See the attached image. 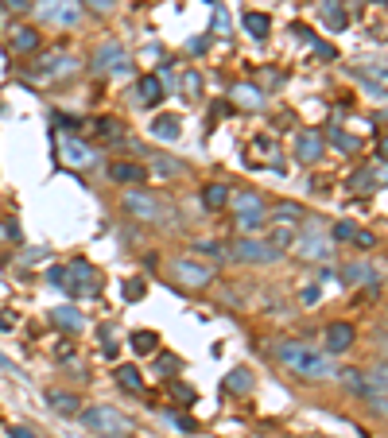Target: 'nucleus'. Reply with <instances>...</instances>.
Returning a JSON list of instances; mask_svg holds the SVG:
<instances>
[{
  "label": "nucleus",
  "instance_id": "nucleus-50",
  "mask_svg": "<svg viewBox=\"0 0 388 438\" xmlns=\"http://www.w3.org/2000/svg\"><path fill=\"white\" fill-rule=\"evenodd\" d=\"M303 302H319V287H303Z\"/></svg>",
  "mask_w": 388,
  "mask_h": 438
},
{
  "label": "nucleus",
  "instance_id": "nucleus-17",
  "mask_svg": "<svg viewBox=\"0 0 388 438\" xmlns=\"http://www.w3.org/2000/svg\"><path fill=\"white\" fill-rule=\"evenodd\" d=\"M109 179L121 183V186H136V183H144V179H148V171L140 163H132V159H121V163L109 167Z\"/></svg>",
  "mask_w": 388,
  "mask_h": 438
},
{
  "label": "nucleus",
  "instance_id": "nucleus-44",
  "mask_svg": "<svg viewBox=\"0 0 388 438\" xmlns=\"http://www.w3.org/2000/svg\"><path fill=\"white\" fill-rule=\"evenodd\" d=\"M213 31H218V35H225V31H229V16H225L222 8L213 12Z\"/></svg>",
  "mask_w": 388,
  "mask_h": 438
},
{
  "label": "nucleus",
  "instance_id": "nucleus-12",
  "mask_svg": "<svg viewBox=\"0 0 388 438\" xmlns=\"http://www.w3.org/2000/svg\"><path fill=\"white\" fill-rule=\"evenodd\" d=\"M94 70H116V74H128V55H125V47L105 43L101 51H94Z\"/></svg>",
  "mask_w": 388,
  "mask_h": 438
},
{
  "label": "nucleus",
  "instance_id": "nucleus-5",
  "mask_svg": "<svg viewBox=\"0 0 388 438\" xmlns=\"http://www.w3.org/2000/svg\"><path fill=\"white\" fill-rule=\"evenodd\" d=\"M125 214H132L144 225H155L164 221V202L155 194H148V190H125Z\"/></svg>",
  "mask_w": 388,
  "mask_h": 438
},
{
  "label": "nucleus",
  "instance_id": "nucleus-18",
  "mask_svg": "<svg viewBox=\"0 0 388 438\" xmlns=\"http://www.w3.org/2000/svg\"><path fill=\"white\" fill-rule=\"evenodd\" d=\"M342 283H361L377 291V268L373 264H342Z\"/></svg>",
  "mask_w": 388,
  "mask_h": 438
},
{
  "label": "nucleus",
  "instance_id": "nucleus-33",
  "mask_svg": "<svg viewBox=\"0 0 388 438\" xmlns=\"http://www.w3.org/2000/svg\"><path fill=\"white\" fill-rule=\"evenodd\" d=\"M183 369V361L171 357V353H155V376H171V372Z\"/></svg>",
  "mask_w": 388,
  "mask_h": 438
},
{
  "label": "nucleus",
  "instance_id": "nucleus-49",
  "mask_svg": "<svg viewBox=\"0 0 388 438\" xmlns=\"http://www.w3.org/2000/svg\"><path fill=\"white\" fill-rule=\"evenodd\" d=\"M8 435H12V438H35V430H28V427H12Z\"/></svg>",
  "mask_w": 388,
  "mask_h": 438
},
{
  "label": "nucleus",
  "instance_id": "nucleus-43",
  "mask_svg": "<svg viewBox=\"0 0 388 438\" xmlns=\"http://www.w3.org/2000/svg\"><path fill=\"white\" fill-rule=\"evenodd\" d=\"M358 74H361V78H369V82L377 78L380 86H388V70H380V66H373V70H358Z\"/></svg>",
  "mask_w": 388,
  "mask_h": 438
},
{
  "label": "nucleus",
  "instance_id": "nucleus-46",
  "mask_svg": "<svg viewBox=\"0 0 388 438\" xmlns=\"http://www.w3.org/2000/svg\"><path fill=\"white\" fill-rule=\"evenodd\" d=\"M4 8H8V12H28L31 0H4Z\"/></svg>",
  "mask_w": 388,
  "mask_h": 438
},
{
  "label": "nucleus",
  "instance_id": "nucleus-23",
  "mask_svg": "<svg viewBox=\"0 0 388 438\" xmlns=\"http://www.w3.org/2000/svg\"><path fill=\"white\" fill-rule=\"evenodd\" d=\"M233 101L241 109H252V113H256V109L264 105V93L256 86H249V82H241V86H233Z\"/></svg>",
  "mask_w": 388,
  "mask_h": 438
},
{
  "label": "nucleus",
  "instance_id": "nucleus-29",
  "mask_svg": "<svg viewBox=\"0 0 388 438\" xmlns=\"http://www.w3.org/2000/svg\"><path fill=\"white\" fill-rule=\"evenodd\" d=\"M225 392H233V396H249L252 392V372L249 369H233L229 376H225Z\"/></svg>",
  "mask_w": 388,
  "mask_h": 438
},
{
  "label": "nucleus",
  "instance_id": "nucleus-15",
  "mask_svg": "<svg viewBox=\"0 0 388 438\" xmlns=\"http://www.w3.org/2000/svg\"><path fill=\"white\" fill-rule=\"evenodd\" d=\"M94 140L97 144H121V140H125V120L121 117H97L94 120Z\"/></svg>",
  "mask_w": 388,
  "mask_h": 438
},
{
  "label": "nucleus",
  "instance_id": "nucleus-42",
  "mask_svg": "<svg viewBox=\"0 0 388 438\" xmlns=\"http://www.w3.org/2000/svg\"><path fill=\"white\" fill-rule=\"evenodd\" d=\"M47 280H51V287H67V268H58L55 264V268L47 272Z\"/></svg>",
  "mask_w": 388,
  "mask_h": 438
},
{
  "label": "nucleus",
  "instance_id": "nucleus-27",
  "mask_svg": "<svg viewBox=\"0 0 388 438\" xmlns=\"http://www.w3.org/2000/svg\"><path fill=\"white\" fill-rule=\"evenodd\" d=\"M12 51H19V55L39 51V31L35 28H16V31H12Z\"/></svg>",
  "mask_w": 388,
  "mask_h": 438
},
{
  "label": "nucleus",
  "instance_id": "nucleus-11",
  "mask_svg": "<svg viewBox=\"0 0 388 438\" xmlns=\"http://www.w3.org/2000/svg\"><path fill=\"white\" fill-rule=\"evenodd\" d=\"M58 156H62V163H70V167H89L97 159V152L89 144H82V140H74V136H62Z\"/></svg>",
  "mask_w": 388,
  "mask_h": 438
},
{
  "label": "nucleus",
  "instance_id": "nucleus-41",
  "mask_svg": "<svg viewBox=\"0 0 388 438\" xmlns=\"http://www.w3.org/2000/svg\"><path fill=\"white\" fill-rule=\"evenodd\" d=\"M291 241H295V237H291L288 229H276V233H272V241H268V244H272V248H276V253H283V248H288Z\"/></svg>",
  "mask_w": 388,
  "mask_h": 438
},
{
  "label": "nucleus",
  "instance_id": "nucleus-22",
  "mask_svg": "<svg viewBox=\"0 0 388 438\" xmlns=\"http://www.w3.org/2000/svg\"><path fill=\"white\" fill-rule=\"evenodd\" d=\"M319 12H322V20H326V28H330V31H342V28L349 24L346 8H342L338 0H322V4H319Z\"/></svg>",
  "mask_w": 388,
  "mask_h": 438
},
{
  "label": "nucleus",
  "instance_id": "nucleus-16",
  "mask_svg": "<svg viewBox=\"0 0 388 438\" xmlns=\"http://www.w3.org/2000/svg\"><path fill=\"white\" fill-rule=\"evenodd\" d=\"M159 101H164V82L155 78V74H144V78L136 82V105L152 109V105H159Z\"/></svg>",
  "mask_w": 388,
  "mask_h": 438
},
{
  "label": "nucleus",
  "instance_id": "nucleus-31",
  "mask_svg": "<svg viewBox=\"0 0 388 438\" xmlns=\"http://www.w3.org/2000/svg\"><path fill=\"white\" fill-rule=\"evenodd\" d=\"M349 190H353V194H369V190H373V186H377V175H373V167H361L358 175H349Z\"/></svg>",
  "mask_w": 388,
  "mask_h": 438
},
{
  "label": "nucleus",
  "instance_id": "nucleus-4",
  "mask_svg": "<svg viewBox=\"0 0 388 438\" xmlns=\"http://www.w3.org/2000/svg\"><path fill=\"white\" fill-rule=\"evenodd\" d=\"M67 291L74 295V299H94L97 291H101V275H97V268L89 260H70L67 264Z\"/></svg>",
  "mask_w": 388,
  "mask_h": 438
},
{
  "label": "nucleus",
  "instance_id": "nucleus-20",
  "mask_svg": "<svg viewBox=\"0 0 388 438\" xmlns=\"http://www.w3.org/2000/svg\"><path fill=\"white\" fill-rule=\"evenodd\" d=\"M51 322H55L58 330H70V334L86 330V318H82L74 307H58V311H51Z\"/></svg>",
  "mask_w": 388,
  "mask_h": 438
},
{
  "label": "nucleus",
  "instance_id": "nucleus-8",
  "mask_svg": "<svg viewBox=\"0 0 388 438\" xmlns=\"http://www.w3.org/2000/svg\"><path fill=\"white\" fill-rule=\"evenodd\" d=\"M171 275H175V283H186V287H210L213 283V268H206L198 260H186V256L171 260Z\"/></svg>",
  "mask_w": 388,
  "mask_h": 438
},
{
  "label": "nucleus",
  "instance_id": "nucleus-38",
  "mask_svg": "<svg viewBox=\"0 0 388 438\" xmlns=\"http://www.w3.org/2000/svg\"><path fill=\"white\" fill-rule=\"evenodd\" d=\"M155 171L167 175V179H175V175H183V163H175L171 156H155Z\"/></svg>",
  "mask_w": 388,
  "mask_h": 438
},
{
  "label": "nucleus",
  "instance_id": "nucleus-7",
  "mask_svg": "<svg viewBox=\"0 0 388 438\" xmlns=\"http://www.w3.org/2000/svg\"><path fill=\"white\" fill-rule=\"evenodd\" d=\"M229 256L241 264H272L276 260V248L268 241H256V237H237L229 244Z\"/></svg>",
  "mask_w": 388,
  "mask_h": 438
},
{
  "label": "nucleus",
  "instance_id": "nucleus-3",
  "mask_svg": "<svg viewBox=\"0 0 388 438\" xmlns=\"http://www.w3.org/2000/svg\"><path fill=\"white\" fill-rule=\"evenodd\" d=\"M82 423H86L94 435H101V438H121L128 430V419L121 415L116 408H105V403L86 408V411H82Z\"/></svg>",
  "mask_w": 388,
  "mask_h": 438
},
{
  "label": "nucleus",
  "instance_id": "nucleus-26",
  "mask_svg": "<svg viewBox=\"0 0 388 438\" xmlns=\"http://www.w3.org/2000/svg\"><path fill=\"white\" fill-rule=\"evenodd\" d=\"M338 376H342V384H346L349 392H358V396H369V399L377 396V392L369 388V376H365V372H358V369H342Z\"/></svg>",
  "mask_w": 388,
  "mask_h": 438
},
{
  "label": "nucleus",
  "instance_id": "nucleus-35",
  "mask_svg": "<svg viewBox=\"0 0 388 438\" xmlns=\"http://www.w3.org/2000/svg\"><path fill=\"white\" fill-rule=\"evenodd\" d=\"M276 221H283V225L303 221V206H295V202H280V206H276Z\"/></svg>",
  "mask_w": 388,
  "mask_h": 438
},
{
  "label": "nucleus",
  "instance_id": "nucleus-24",
  "mask_svg": "<svg viewBox=\"0 0 388 438\" xmlns=\"http://www.w3.org/2000/svg\"><path fill=\"white\" fill-rule=\"evenodd\" d=\"M241 28L249 31L252 39H268V31H272V20H268V16H264V12H245Z\"/></svg>",
  "mask_w": 388,
  "mask_h": 438
},
{
  "label": "nucleus",
  "instance_id": "nucleus-21",
  "mask_svg": "<svg viewBox=\"0 0 388 438\" xmlns=\"http://www.w3.org/2000/svg\"><path fill=\"white\" fill-rule=\"evenodd\" d=\"M128 341H132L136 357H155V353H159V334H152V330H136Z\"/></svg>",
  "mask_w": 388,
  "mask_h": 438
},
{
  "label": "nucleus",
  "instance_id": "nucleus-51",
  "mask_svg": "<svg viewBox=\"0 0 388 438\" xmlns=\"http://www.w3.org/2000/svg\"><path fill=\"white\" fill-rule=\"evenodd\" d=\"M315 51H319L322 59H334V47H326V43H315Z\"/></svg>",
  "mask_w": 388,
  "mask_h": 438
},
{
  "label": "nucleus",
  "instance_id": "nucleus-53",
  "mask_svg": "<svg viewBox=\"0 0 388 438\" xmlns=\"http://www.w3.org/2000/svg\"><path fill=\"white\" fill-rule=\"evenodd\" d=\"M0 330H12V314H0Z\"/></svg>",
  "mask_w": 388,
  "mask_h": 438
},
{
  "label": "nucleus",
  "instance_id": "nucleus-14",
  "mask_svg": "<svg viewBox=\"0 0 388 438\" xmlns=\"http://www.w3.org/2000/svg\"><path fill=\"white\" fill-rule=\"evenodd\" d=\"M148 132H152V140H164V144H175V140L183 136V120L175 117V113H159V117L148 125Z\"/></svg>",
  "mask_w": 388,
  "mask_h": 438
},
{
  "label": "nucleus",
  "instance_id": "nucleus-45",
  "mask_svg": "<svg viewBox=\"0 0 388 438\" xmlns=\"http://www.w3.org/2000/svg\"><path fill=\"white\" fill-rule=\"evenodd\" d=\"M113 4H116V0H86V8L101 12V16H105V12H113Z\"/></svg>",
  "mask_w": 388,
  "mask_h": 438
},
{
  "label": "nucleus",
  "instance_id": "nucleus-6",
  "mask_svg": "<svg viewBox=\"0 0 388 438\" xmlns=\"http://www.w3.org/2000/svg\"><path fill=\"white\" fill-rule=\"evenodd\" d=\"M35 16L43 24H55V28H74L82 20V8H78L74 0H39Z\"/></svg>",
  "mask_w": 388,
  "mask_h": 438
},
{
  "label": "nucleus",
  "instance_id": "nucleus-36",
  "mask_svg": "<svg viewBox=\"0 0 388 438\" xmlns=\"http://www.w3.org/2000/svg\"><path fill=\"white\" fill-rule=\"evenodd\" d=\"M369 388H373V392H388V361L369 372Z\"/></svg>",
  "mask_w": 388,
  "mask_h": 438
},
{
  "label": "nucleus",
  "instance_id": "nucleus-47",
  "mask_svg": "<svg viewBox=\"0 0 388 438\" xmlns=\"http://www.w3.org/2000/svg\"><path fill=\"white\" fill-rule=\"evenodd\" d=\"M0 372H8V376H19V369H16V365H12L8 357H4V353H0Z\"/></svg>",
  "mask_w": 388,
  "mask_h": 438
},
{
  "label": "nucleus",
  "instance_id": "nucleus-37",
  "mask_svg": "<svg viewBox=\"0 0 388 438\" xmlns=\"http://www.w3.org/2000/svg\"><path fill=\"white\" fill-rule=\"evenodd\" d=\"M183 93L186 98H198V93H202V74H198V70H186L183 74Z\"/></svg>",
  "mask_w": 388,
  "mask_h": 438
},
{
  "label": "nucleus",
  "instance_id": "nucleus-2",
  "mask_svg": "<svg viewBox=\"0 0 388 438\" xmlns=\"http://www.w3.org/2000/svg\"><path fill=\"white\" fill-rule=\"evenodd\" d=\"M229 206H233V214H237L241 237L256 233V229L264 225V214H268V206H264V198L256 194V190H237V194H229Z\"/></svg>",
  "mask_w": 388,
  "mask_h": 438
},
{
  "label": "nucleus",
  "instance_id": "nucleus-1",
  "mask_svg": "<svg viewBox=\"0 0 388 438\" xmlns=\"http://www.w3.org/2000/svg\"><path fill=\"white\" fill-rule=\"evenodd\" d=\"M276 357H280L291 372H299V376H307V380L334 376V361H330V353L310 349V345H303V341H280V345H276Z\"/></svg>",
  "mask_w": 388,
  "mask_h": 438
},
{
  "label": "nucleus",
  "instance_id": "nucleus-54",
  "mask_svg": "<svg viewBox=\"0 0 388 438\" xmlns=\"http://www.w3.org/2000/svg\"><path fill=\"white\" fill-rule=\"evenodd\" d=\"M380 156H385V159H388V136H385V140H380Z\"/></svg>",
  "mask_w": 388,
  "mask_h": 438
},
{
  "label": "nucleus",
  "instance_id": "nucleus-52",
  "mask_svg": "<svg viewBox=\"0 0 388 438\" xmlns=\"http://www.w3.org/2000/svg\"><path fill=\"white\" fill-rule=\"evenodd\" d=\"M206 47H210V39H194V43H191V51H194V55H202Z\"/></svg>",
  "mask_w": 388,
  "mask_h": 438
},
{
  "label": "nucleus",
  "instance_id": "nucleus-13",
  "mask_svg": "<svg viewBox=\"0 0 388 438\" xmlns=\"http://www.w3.org/2000/svg\"><path fill=\"white\" fill-rule=\"evenodd\" d=\"M322 147H326V140L319 136V132H299V136H295V159H299V163H319L322 159Z\"/></svg>",
  "mask_w": 388,
  "mask_h": 438
},
{
  "label": "nucleus",
  "instance_id": "nucleus-9",
  "mask_svg": "<svg viewBox=\"0 0 388 438\" xmlns=\"http://www.w3.org/2000/svg\"><path fill=\"white\" fill-rule=\"evenodd\" d=\"M295 248H299L303 260H330V253H334V244H330V237L315 233V229H307V233L295 241Z\"/></svg>",
  "mask_w": 388,
  "mask_h": 438
},
{
  "label": "nucleus",
  "instance_id": "nucleus-39",
  "mask_svg": "<svg viewBox=\"0 0 388 438\" xmlns=\"http://www.w3.org/2000/svg\"><path fill=\"white\" fill-rule=\"evenodd\" d=\"M171 396L183 399V403H194V388L191 384H179V380H171Z\"/></svg>",
  "mask_w": 388,
  "mask_h": 438
},
{
  "label": "nucleus",
  "instance_id": "nucleus-48",
  "mask_svg": "<svg viewBox=\"0 0 388 438\" xmlns=\"http://www.w3.org/2000/svg\"><path fill=\"white\" fill-rule=\"evenodd\" d=\"M353 241H358L361 248H373V233H353Z\"/></svg>",
  "mask_w": 388,
  "mask_h": 438
},
{
  "label": "nucleus",
  "instance_id": "nucleus-10",
  "mask_svg": "<svg viewBox=\"0 0 388 438\" xmlns=\"http://www.w3.org/2000/svg\"><path fill=\"white\" fill-rule=\"evenodd\" d=\"M322 341H326V353H346V349H353L358 330H353L349 322H330L326 334H322Z\"/></svg>",
  "mask_w": 388,
  "mask_h": 438
},
{
  "label": "nucleus",
  "instance_id": "nucleus-34",
  "mask_svg": "<svg viewBox=\"0 0 388 438\" xmlns=\"http://www.w3.org/2000/svg\"><path fill=\"white\" fill-rule=\"evenodd\" d=\"M194 253L210 256V260H225V256H229V248H225L222 241H198V244H194Z\"/></svg>",
  "mask_w": 388,
  "mask_h": 438
},
{
  "label": "nucleus",
  "instance_id": "nucleus-25",
  "mask_svg": "<svg viewBox=\"0 0 388 438\" xmlns=\"http://www.w3.org/2000/svg\"><path fill=\"white\" fill-rule=\"evenodd\" d=\"M47 403L58 411V415H74V411L82 408L74 392H58V388H51V392H47Z\"/></svg>",
  "mask_w": 388,
  "mask_h": 438
},
{
  "label": "nucleus",
  "instance_id": "nucleus-19",
  "mask_svg": "<svg viewBox=\"0 0 388 438\" xmlns=\"http://www.w3.org/2000/svg\"><path fill=\"white\" fill-rule=\"evenodd\" d=\"M202 206L210 210V214L225 210V206H229V186H225V183H206L202 186Z\"/></svg>",
  "mask_w": 388,
  "mask_h": 438
},
{
  "label": "nucleus",
  "instance_id": "nucleus-32",
  "mask_svg": "<svg viewBox=\"0 0 388 438\" xmlns=\"http://www.w3.org/2000/svg\"><path fill=\"white\" fill-rule=\"evenodd\" d=\"M144 295H148V287H144V280H140V275H132V280L121 283V299H125V302H140Z\"/></svg>",
  "mask_w": 388,
  "mask_h": 438
},
{
  "label": "nucleus",
  "instance_id": "nucleus-30",
  "mask_svg": "<svg viewBox=\"0 0 388 438\" xmlns=\"http://www.w3.org/2000/svg\"><path fill=\"white\" fill-rule=\"evenodd\" d=\"M113 376H116V384H121L125 392H140L144 388V380H140V369H136V365H121Z\"/></svg>",
  "mask_w": 388,
  "mask_h": 438
},
{
  "label": "nucleus",
  "instance_id": "nucleus-40",
  "mask_svg": "<svg viewBox=\"0 0 388 438\" xmlns=\"http://www.w3.org/2000/svg\"><path fill=\"white\" fill-rule=\"evenodd\" d=\"M353 233H358V229H353L349 221H338L334 229H330V237H334V241H353Z\"/></svg>",
  "mask_w": 388,
  "mask_h": 438
},
{
  "label": "nucleus",
  "instance_id": "nucleus-28",
  "mask_svg": "<svg viewBox=\"0 0 388 438\" xmlns=\"http://www.w3.org/2000/svg\"><path fill=\"white\" fill-rule=\"evenodd\" d=\"M326 140L338 147V152H346V156H358L361 152V140L349 136V132H342V128H326Z\"/></svg>",
  "mask_w": 388,
  "mask_h": 438
}]
</instances>
